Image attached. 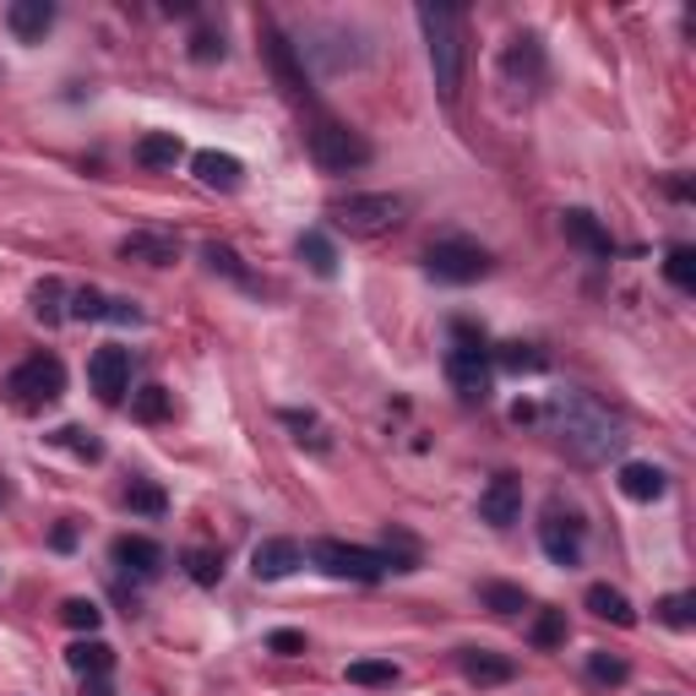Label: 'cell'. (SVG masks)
Here are the masks:
<instances>
[{"instance_id":"cell-36","label":"cell","mask_w":696,"mask_h":696,"mask_svg":"<svg viewBox=\"0 0 696 696\" xmlns=\"http://www.w3.org/2000/svg\"><path fill=\"white\" fill-rule=\"evenodd\" d=\"M485 605L496 615H522L528 609V594L522 588H507V583H485Z\"/></svg>"},{"instance_id":"cell-44","label":"cell","mask_w":696,"mask_h":696,"mask_svg":"<svg viewBox=\"0 0 696 696\" xmlns=\"http://www.w3.org/2000/svg\"><path fill=\"white\" fill-rule=\"evenodd\" d=\"M87 696H115V686H109V675H87Z\"/></svg>"},{"instance_id":"cell-22","label":"cell","mask_w":696,"mask_h":696,"mask_svg":"<svg viewBox=\"0 0 696 696\" xmlns=\"http://www.w3.org/2000/svg\"><path fill=\"white\" fill-rule=\"evenodd\" d=\"M120 257L148 261V267H170V261L180 257V246H174L170 235H126V240H120Z\"/></svg>"},{"instance_id":"cell-41","label":"cell","mask_w":696,"mask_h":696,"mask_svg":"<svg viewBox=\"0 0 696 696\" xmlns=\"http://www.w3.org/2000/svg\"><path fill=\"white\" fill-rule=\"evenodd\" d=\"M202 261H207L213 272H229V278H240V283H246V267H240V257H235L229 246H207V251H202Z\"/></svg>"},{"instance_id":"cell-26","label":"cell","mask_w":696,"mask_h":696,"mask_svg":"<svg viewBox=\"0 0 696 696\" xmlns=\"http://www.w3.org/2000/svg\"><path fill=\"white\" fill-rule=\"evenodd\" d=\"M180 561H185V577H191L196 588H218V583H224V555H218V550L196 544V550H185Z\"/></svg>"},{"instance_id":"cell-16","label":"cell","mask_w":696,"mask_h":696,"mask_svg":"<svg viewBox=\"0 0 696 696\" xmlns=\"http://www.w3.org/2000/svg\"><path fill=\"white\" fill-rule=\"evenodd\" d=\"M191 170H196L202 185H213V191H240V180H246V164L235 153H218V148H202L191 159Z\"/></svg>"},{"instance_id":"cell-9","label":"cell","mask_w":696,"mask_h":696,"mask_svg":"<svg viewBox=\"0 0 696 696\" xmlns=\"http://www.w3.org/2000/svg\"><path fill=\"white\" fill-rule=\"evenodd\" d=\"M446 381L463 403H485L490 398V359L485 348H452L446 354Z\"/></svg>"},{"instance_id":"cell-30","label":"cell","mask_w":696,"mask_h":696,"mask_svg":"<svg viewBox=\"0 0 696 696\" xmlns=\"http://www.w3.org/2000/svg\"><path fill=\"white\" fill-rule=\"evenodd\" d=\"M126 507H131V512H142V518H164V512H170V496H164L159 485L137 479V485L126 490Z\"/></svg>"},{"instance_id":"cell-19","label":"cell","mask_w":696,"mask_h":696,"mask_svg":"<svg viewBox=\"0 0 696 696\" xmlns=\"http://www.w3.org/2000/svg\"><path fill=\"white\" fill-rule=\"evenodd\" d=\"M457 664H463V675H468L474 686H507V681L518 675V664H512V659L485 653V648H463V653H457Z\"/></svg>"},{"instance_id":"cell-13","label":"cell","mask_w":696,"mask_h":696,"mask_svg":"<svg viewBox=\"0 0 696 696\" xmlns=\"http://www.w3.org/2000/svg\"><path fill=\"white\" fill-rule=\"evenodd\" d=\"M300 566H305V550L294 539H261L257 550H251V572H257L261 583H283Z\"/></svg>"},{"instance_id":"cell-10","label":"cell","mask_w":696,"mask_h":696,"mask_svg":"<svg viewBox=\"0 0 696 696\" xmlns=\"http://www.w3.org/2000/svg\"><path fill=\"white\" fill-rule=\"evenodd\" d=\"M539 544H544V555L555 561V566H577L583 561V522L572 518V512H561V507H550L544 522H539Z\"/></svg>"},{"instance_id":"cell-29","label":"cell","mask_w":696,"mask_h":696,"mask_svg":"<svg viewBox=\"0 0 696 696\" xmlns=\"http://www.w3.org/2000/svg\"><path fill=\"white\" fill-rule=\"evenodd\" d=\"M61 300H66V283H61V278H44V283L33 289V316L55 327V322L66 316V311H61Z\"/></svg>"},{"instance_id":"cell-24","label":"cell","mask_w":696,"mask_h":696,"mask_svg":"<svg viewBox=\"0 0 696 696\" xmlns=\"http://www.w3.org/2000/svg\"><path fill=\"white\" fill-rule=\"evenodd\" d=\"M588 609H594L599 620H609V626H637L631 599H626L620 588H609V583H594V588H588Z\"/></svg>"},{"instance_id":"cell-5","label":"cell","mask_w":696,"mask_h":696,"mask_svg":"<svg viewBox=\"0 0 696 696\" xmlns=\"http://www.w3.org/2000/svg\"><path fill=\"white\" fill-rule=\"evenodd\" d=\"M403 213H409V202L403 196H392V191H359V196H344V202H333V218L344 224L348 235H387V229H398L403 224Z\"/></svg>"},{"instance_id":"cell-34","label":"cell","mask_w":696,"mask_h":696,"mask_svg":"<svg viewBox=\"0 0 696 696\" xmlns=\"http://www.w3.org/2000/svg\"><path fill=\"white\" fill-rule=\"evenodd\" d=\"M659 620H664V626H675V631H692V626H696V599H692V594H670V599L659 605Z\"/></svg>"},{"instance_id":"cell-23","label":"cell","mask_w":696,"mask_h":696,"mask_svg":"<svg viewBox=\"0 0 696 696\" xmlns=\"http://www.w3.org/2000/svg\"><path fill=\"white\" fill-rule=\"evenodd\" d=\"M66 664H72V670H77V675H109V670H115V648H109V642H98V637H83V642H72V648H66Z\"/></svg>"},{"instance_id":"cell-27","label":"cell","mask_w":696,"mask_h":696,"mask_svg":"<svg viewBox=\"0 0 696 696\" xmlns=\"http://www.w3.org/2000/svg\"><path fill=\"white\" fill-rule=\"evenodd\" d=\"M300 261H305L316 278H338V251H333V240H327L322 229L300 235Z\"/></svg>"},{"instance_id":"cell-40","label":"cell","mask_w":696,"mask_h":696,"mask_svg":"<svg viewBox=\"0 0 696 696\" xmlns=\"http://www.w3.org/2000/svg\"><path fill=\"white\" fill-rule=\"evenodd\" d=\"M588 675H594L599 686H626V675H631V670H626V659H609V653H594V659H588Z\"/></svg>"},{"instance_id":"cell-3","label":"cell","mask_w":696,"mask_h":696,"mask_svg":"<svg viewBox=\"0 0 696 696\" xmlns=\"http://www.w3.org/2000/svg\"><path fill=\"white\" fill-rule=\"evenodd\" d=\"M61 392H66V365L55 354H33L6 376V403L22 414H44L50 403H61Z\"/></svg>"},{"instance_id":"cell-21","label":"cell","mask_w":696,"mask_h":696,"mask_svg":"<svg viewBox=\"0 0 696 696\" xmlns=\"http://www.w3.org/2000/svg\"><path fill=\"white\" fill-rule=\"evenodd\" d=\"M615 485H620V496H631V501H659V496L670 490L664 468H653V463H626Z\"/></svg>"},{"instance_id":"cell-33","label":"cell","mask_w":696,"mask_h":696,"mask_svg":"<svg viewBox=\"0 0 696 696\" xmlns=\"http://www.w3.org/2000/svg\"><path fill=\"white\" fill-rule=\"evenodd\" d=\"M50 441H55V446H66V452H77L83 463H98V457H104V446H98V441H93L83 425H66V431H55Z\"/></svg>"},{"instance_id":"cell-11","label":"cell","mask_w":696,"mask_h":696,"mask_svg":"<svg viewBox=\"0 0 696 696\" xmlns=\"http://www.w3.org/2000/svg\"><path fill=\"white\" fill-rule=\"evenodd\" d=\"M87 381H93V392H98V403H120L126 392H131V354L126 348H98L93 359H87Z\"/></svg>"},{"instance_id":"cell-2","label":"cell","mask_w":696,"mask_h":696,"mask_svg":"<svg viewBox=\"0 0 696 696\" xmlns=\"http://www.w3.org/2000/svg\"><path fill=\"white\" fill-rule=\"evenodd\" d=\"M420 28H425V50H431V72L441 98H457L463 87V11L452 6H420Z\"/></svg>"},{"instance_id":"cell-35","label":"cell","mask_w":696,"mask_h":696,"mask_svg":"<svg viewBox=\"0 0 696 696\" xmlns=\"http://www.w3.org/2000/svg\"><path fill=\"white\" fill-rule=\"evenodd\" d=\"M61 620H66L72 631H87V637H93L98 620H104V609L93 605V599H66V605H61Z\"/></svg>"},{"instance_id":"cell-45","label":"cell","mask_w":696,"mask_h":696,"mask_svg":"<svg viewBox=\"0 0 696 696\" xmlns=\"http://www.w3.org/2000/svg\"><path fill=\"white\" fill-rule=\"evenodd\" d=\"M6 501H11V485H6V479H0V507H6Z\"/></svg>"},{"instance_id":"cell-1","label":"cell","mask_w":696,"mask_h":696,"mask_svg":"<svg viewBox=\"0 0 696 696\" xmlns=\"http://www.w3.org/2000/svg\"><path fill=\"white\" fill-rule=\"evenodd\" d=\"M550 420H555V435H561V446L577 457V463H609L615 452H620V420L599 409L594 398H583V392H561L555 403H550Z\"/></svg>"},{"instance_id":"cell-8","label":"cell","mask_w":696,"mask_h":696,"mask_svg":"<svg viewBox=\"0 0 696 696\" xmlns=\"http://www.w3.org/2000/svg\"><path fill=\"white\" fill-rule=\"evenodd\" d=\"M261 55H267V66H272V77L278 87L289 93V98H311V77H305V66H300V50L283 39V28H261Z\"/></svg>"},{"instance_id":"cell-7","label":"cell","mask_w":696,"mask_h":696,"mask_svg":"<svg viewBox=\"0 0 696 696\" xmlns=\"http://www.w3.org/2000/svg\"><path fill=\"white\" fill-rule=\"evenodd\" d=\"M425 272H431L435 283H479L490 272V251L474 246V240H441L425 257Z\"/></svg>"},{"instance_id":"cell-12","label":"cell","mask_w":696,"mask_h":696,"mask_svg":"<svg viewBox=\"0 0 696 696\" xmlns=\"http://www.w3.org/2000/svg\"><path fill=\"white\" fill-rule=\"evenodd\" d=\"M479 518L490 528H512L522 518V485L512 474H496L485 490H479Z\"/></svg>"},{"instance_id":"cell-43","label":"cell","mask_w":696,"mask_h":696,"mask_svg":"<svg viewBox=\"0 0 696 696\" xmlns=\"http://www.w3.org/2000/svg\"><path fill=\"white\" fill-rule=\"evenodd\" d=\"M72 544H77V528L61 522V528H55V550H72Z\"/></svg>"},{"instance_id":"cell-31","label":"cell","mask_w":696,"mask_h":696,"mask_svg":"<svg viewBox=\"0 0 696 696\" xmlns=\"http://www.w3.org/2000/svg\"><path fill=\"white\" fill-rule=\"evenodd\" d=\"M664 278H670L681 294H692L696 289V251L692 246H675V251L664 257Z\"/></svg>"},{"instance_id":"cell-39","label":"cell","mask_w":696,"mask_h":696,"mask_svg":"<svg viewBox=\"0 0 696 696\" xmlns=\"http://www.w3.org/2000/svg\"><path fill=\"white\" fill-rule=\"evenodd\" d=\"M501 365H507V370H528V376H533V370H544V354H539V348L533 344H507L501 348Z\"/></svg>"},{"instance_id":"cell-32","label":"cell","mask_w":696,"mask_h":696,"mask_svg":"<svg viewBox=\"0 0 696 696\" xmlns=\"http://www.w3.org/2000/svg\"><path fill=\"white\" fill-rule=\"evenodd\" d=\"M528 637H533V648H561L566 642V609H539Z\"/></svg>"},{"instance_id":"cell-15","label":"cell","mask_w":696,"mask_h":696,"mask_svg":"<svg viewBox=\"0 0 696 696\" xmlns=\"http://www.w3.org/2000/svg\"><path fill=\"white\" fill-rule=\"evenodd\" d=\"M72 316L77 322H142V311L131 300H109L98 289H77L72 294Z\"/></svg>"},{"instance_id":"cell-28","label":"cell","mask_w":696,"mask_h":696,"mask_svg":"<svg viewBox=\"0 0 696 696\" xmlns=\"http://www.w3.org/2000/svg\"><path fill=\"white\" fill-rule=\"evenodd\" d=\"M344 675H348V686H398L403 670H398L392 659H354Z\"/></svg>"},{"instance_id":"cell-4","label":"cell","mask_w":696,"mask_h":696,"mask_svg":"<svg viewBox=\"0 0 696 696\" xmlns=\"http://www.w3.org/2000/svg\"><path fill=\"white\" fill-rule=\"evenodd\" d=\"M305 142H311L316 170H327V174H354L370 164V142L354 126H344V120H316Z\"/></svg>"},{"instance_id":"cell-18","label":"cell","mask_w":696,"mask_h":696,"mask_svg":"<svg viewBox=\"0 0 696 696\" xmlns=\"http://www.w3.org/2000/svg\"><path fill=\"white\" fill-rule=\"evenodd\" d=\"M115 561H120L126 572H137V577H159V572H164V550H159L153 539H142V533H120V539H115Z\"/></svg>"},{"instance_id":"cell-38","label":"cell","mask_w":696,"mask_h":696,"mask_svg":"<svg viewBox=\"0 0 696 696\" xmlns=\"http://www.w3.org/2000/svg\"><path fill=\"white\" fill-rule=\"evenodd\" d=\"M191 61H202V66L224 61V33H213V28H196V33H191Z\"/></svg>"},{"instance_id":"cell-17","label":"cell","mask_w":696,"mask_h":696,"mask_svg":"<svg viewBox=\"0 0 696 696\" xmlns=\"http://www.w3.org/2000/svg\"><path fill=\"white\" fill-rule=\"evenodd\" d=\"M6 28H11L22 44H39V39L55 28V6H50V0H11Z\"/></svg>"},{"instance_id":"cell-42","label":"cell","mask_w":696,"mask_h":696,"mask_svg":"<svg viewBox=\"0 0 696 696\" xmlns=\"http://www.w3.org/2000/svg\"><path fill=\"white\" fill-rule=\"evenodd\" d=\"M267 648H272L278 659H300V653H305V631H272Z\"/></svg>"},{"instance_id":"cell-14","label":"cell","mask_w":696,"mask_h":696,"mask_svg":"<svg viewBox=\"0 0 696 696\" xmlns=\"http://www.w3.org/2000/svg\"><path fill=\"white\" fill-rule=\"evenodd\" d=\"M561 235L577 246V251H588V257H609L615 251V240H609V229L594 218V213H583V207H572V213H561Z\"/></svg>"},{"instance_id":"cell-20","label":"cell","mask_w":696,"mask_h":696,"mask_svg":"<svg viewBox=\"0 0 696 696\" xmlns=\"http://www.w3.org/2000/svg\"><path fill=\"white\" fill-rule=\"evenodd\" d=\"M131 159H137L142 170H174V164L185 159V142H180L174 131H148V137L131 148Z\"/></svg>"},{"instance_id":"cell-37","label":"cell","mask_w":696,"mask_h":696,"mask_svg":"<svg viewBox=\"0 0 696 696\" xmlns=\"http://www.w3.org/2000/svg\"><path fill=\"white\" fill-rule=\"evenodd\" d=\"M283 425H289V431H300V441H311L316 452H327V431H322V420H316V414H300V409H283Z\"/></svg>"},{"instance_id":"cell-6","label":"cell","mask_w":696,"mask_h":696,"mask_svg":"<svg viewBox=\"0 0 696 696\" xmlns=\"http://www.w3.org/2000/svg\"><path fill=\"white\" fill-rule=\"evenodd\" d=\"M311 561H316L327 577H338V583H381V577H387L381 550L344 544V539H316V544H311Z\"/></svg>"},{"instance_id":"cell-25","label":"cell","mask_w":696,"mask_h":696,"mask_svg":"<svg viewBox=\"0 0 696 696\" xmlns=\"http://www.w3.org/2000/svg\"><path fill=\"white\" fill-rule=\"evenodd\" d=\"M170 414H174L170 387H142V392H131V420H142V425H164Z\"/></svg>"}]
</instances>
